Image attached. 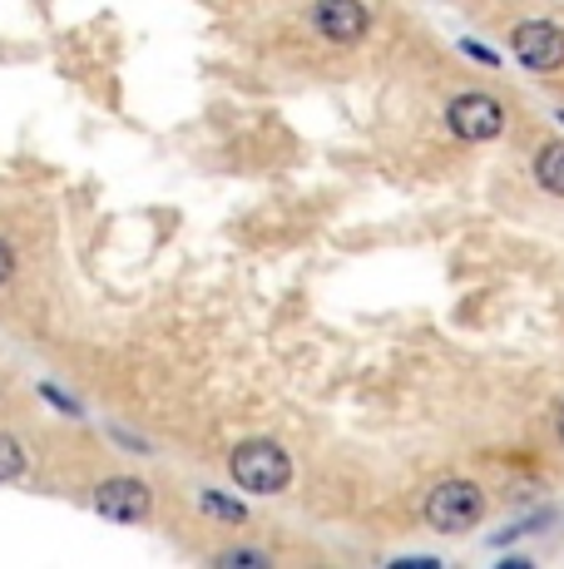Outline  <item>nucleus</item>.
Masks as SVG:
<instances>
[{
    "instance_id": "f257e3e1",
    "label": "nucleus",
    "mask_w": 564,
    "mask_h": 569,
    "mask_svg": "<svg viewBox=\"0 0 564 569\" xmlns=\"http://www.w3.org/2000/svg\"><path fill=\"white\" fill-rule=\"evenodd\" d=\"M228 476L238 490H253V496H282L292 486V461L278 441H243L228 456Z\"/></svg>"
},
{
    "instance_id": "f03ea898",
    "label": "nucleus",
    "mask_w": 564,
    "mask_h": 569,
    "mask_svg": "<svg viewBox=\"0 0 564 569\" xmlns=\"http://www.w3.org/2000/svg\"><path fill=\"white\" fill-rule=\"evenodd\" d=\"M481 516H485V496L475 480H441L426 496V520H431V530H441V535L471 530Z\"/></svg>"
},
{
    "instance_id": "7ed1b4c3",
    "label": "nucleus",
    "mask_w": 564,
    "mask_h": 569,
    "mask_svg": "<svg viewBox=\"0 0 564 569\" xmlns=\"http://www.w3.org/2000/svg\"><path fill=\"white\" fill-rule=\"evenodd\" d=\"M446 124L455 139H465V144H491V139L505 134V109L495 94H455L451 109H446Z\"/></svg>"
},
{
    "instance_id": "20e7f679",
    "label": "nucleus",
    "mask_w": 564,
    "mask_h": 569,
    "mask_svg": "<svg viewBox=\"0 0 564 569\" xmlns=\"http://www.w3.org/2000/svg\"><path fill=\"white\" fill-rule=\"evenodd\" d=\"M94 510H100L104 520L134 525L154 510V490L134 476H114V480H104V486H94Z\"/></svg>"
},
{
    "instance_id": "39448f33",
    "label": "nucleus",
    "mask_w": 564,
    "mask_h": 569,
    "mask_svg": "<svg viewBox=\"0 0 564 569\" xmlns=\"http://www.w3.org/2000/svg\"><path fill=\"white\" fill-rule=\"evenodd\" d=\"M510 50L525 70H560L564 64V30L550 26V20H530V26H515L510 36Z\"/></svg>"
},
{
    "instance_id": "423d86ee",
    "label": "nucleus",
    "mask_w": 564,
    "mask_h": 569,
    "mask_svg": "<svg viewBox=\"0 0 564 569\" xmlns=\"http://www.w3.org/2000/svg\"><path fill=\"white\" fill-rule=\"evenodd\" d=\"M312 26H318L332 46H356V40L366 36V26H372V16H366L362 0H318V6H312Z\"/></svg>"
},
{
    "instance_id": "0eeeda50",
    "label": "nucleus",
    "mask_w": 564,
    "mask_h": 569,
    "mask_svg": "<svg viewBox=\"0 0 564 569\" xmlns=\"http://www.w3.org/2000/svg\"><path fill=\"white\" fill-rule=\"evenodd\" d=\"M535 179H540V189H545V193H560V199H564V144H560V139L540 149Z\"/></svg>"
},
{
    "instance_id": "6e6552de",
    "label": "nucleus",
    "mask_w": 564,
    "mask_h": 569,
    "mask_svg": "<svg viewBox=\"0 0 564 569\" xmlns=\"http://www.w3.org/2000/svg\"><path fill=\"white\" fill-rule=\"evenodd\" d=\"M199 506H203V516H213V520H223V525H243L248 520L243 506H238V500H228V496H219V490H203Z\"/></svg>"
},
{
    "instance_id": "1a4fd4ad",
    "label": "nucleus",
    "mask_w": 564,
    "mask_h": 569,
    "mask_svg": "<svg viewBox=\"0 0 564 569\" xmlns=\"http://www.w3.org/2000/svg\"><path fill=\"white\" fill-rule=\"evenodd\" d=\"M20 476H26V446L0 431V480H20Z\"/></svg>"
},
{
    "instance_id": "9d476101",
    "label": "nucleus",
    "mask_w": 564,
    "mask_h": 569,
    "mask_svg": "<svg viewBox=\"0 0 564 569\" xmlns=\"http://www.w3.org/2000/svg\"><path fill=\"white\" fill-rule=\"evenodd\" d=\"M219 565H223V569H263L268 555H263V550H223Z\"/></svg>"
},
{
    "instance_id": "9b49d317",
    "label": "nucleus",
    "mask_w": 564,
    "mask_h": 569,
    "mask_svg": "<svg viewBox=\"0 0 564 569\" xmlns=\"http://www.w3.org/2000/svg\"><path fill=\"white\" fill-rule=\"evenodd\" d=\"M461 50H465V54H471V60H475V64H495V60H501V54H495V50H485V46H481V40H461Z\"/></svg>"
},
{
    "instance_id": "f8f14e48",
    "label": "nucleus",
    "mask_w": 564,
    "mask_h": 569,
    "mask_svg": "<svg viewBox=\"0 0 564 569\" xmlns=\"http://www.w3.org/2000/svg\"><path fill=\"white\" fill-rule=\"evenodd\" d=\"M10 278H16V253H10V243L0 238V288H6Z\"/></svg>"
},
{
    "instance_id": "ddd939ff",
    "label": "nucleus",
    "mask_w": 564,
    "mask_h": 569,
    "mask_svg": "<svg viewBox=\"0 0 564 569\" xmlns=\"http://www.w3.org/2000/svg\"><path fill=\"white\" fill-rule=\"evenodd\" d=\"M555 436H560V446H564V407L555 411Z\"/></svg>"
},
{
    "instance_id": "4468645a",
    "label": "nucleus",
    "mask_w": 564,
    "mask_h": 569,
    "mask_svg": "<svg viewBox=\"0 0 564 569\" xmlns=\"http://www.w3.org/2000/svg\"><path fill=\"white\" fill-rule=\"evenodd\" d=\"M560 124H564V109H560Z\"/></svg>"
}]
</instances>
